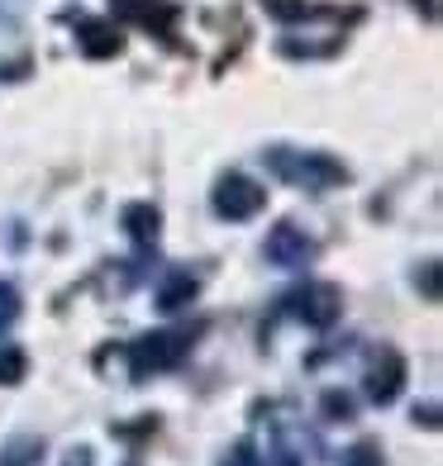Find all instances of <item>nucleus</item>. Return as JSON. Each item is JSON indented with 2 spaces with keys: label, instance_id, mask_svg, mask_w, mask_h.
Returning <instances> with one entry per match:
<instances>
[{
  "label": "nucleus",
  "instance_id": "obj_1",
  "mask_svg": "<svg viewBox=\"0 0 443 466\" xmlns=\"http://www.w3.org/2000/svg\"><path fill=\"white\" fill-rule=\"evenodd\" d=\"M263 162H267V172L277 177V181H291V186H301V190H314V196L348 181V167H344L339 157H329V153H301V147H267Z\"/></svg>",
  "mask_w": 443,
  "mask_h": 466
},
{
  "label": "nucleus",
  "instance_id": "obj_2",
  "mask_svg": "<svg viewBox=\"0 0 443 466\" xmlns=\"http://www.w3.org/2000/svg\"><path fill=\"white\" fill-rule=\"evenodd\" d=\"M196 343V329H158V333H143L139 343H129L124 362H129V376L143 380L148 371H172L186 362V352Z\"/></svg>",
  "mask_w": 443,
  "mask_h": 466
},
{
  "label": "nucleus",
  "instance_id": "obj_3",
  "mask_svg": "<svg viewBox=\"0 0 443 466\" xmlns=\"http://www.w3.org/2000/svg\"><path fill=\"white\" fill-rule=\"evenodd\" d=\"M210 209L229 224H248L267 209V190L243 172H229V177L215 181V190H210Z\"/></svg>",
  "mask_w": 443,
  "mask_h": 466
},
{
  "label": "nucleus",
  "instance_id": "obj_4",
  "mask_svg": "<svg viewBox=\"0 0 443 466\" xmlns=\"http://www.w3.org/2000/svg\"><path fill=\"white\" fill-rule=\"evenodd\" d=\"M282 305H286V314H295V319L310 324V329H334L344 314V290L334 281H305L301 290H291Z\"/></svg>",
  "mask_w": 443,
  "mask_h": 466
},
{
  "label": "nucleus",
  "instance_id": "obj_5",
  "mask_svg": "<svg viewBox=\"0 0 443 466\" xmlns=\"http://www.w3.org/2000/svg\"><path fill=\"white\" fill-rule=\"evenodd\" d=\"M314 252H320V243L310 238V233L301 228V224H277L263 238V258L272 262V267H282V271H305L310 262H314Z\"/></svg>",
  "mask_w": 443,
  "mask_h": 466
},
{
  "label": "nucleus",
  "instance_id": "obj_6",
  "mask_svg": "<svg viewBox=\"0 0 443 466\" xmlns=\"http://www.w3.org/2000/svg\"><path fill=\"white\" fill-rule=\"evenodd\" d=\"M400 390H406V362H400V352L386 348L367 367V400H372V405H391Z\"/></svg>",
  "mask_w": 443,
  "mask_h": 466
},
{
  "label": "nucleus",
  "instance_id": "obj_7",
  "mask_svg": "<svg viewBox=\"0 0 443 466\" xmlns=\"http://www.w3.org/2000/svg\"><path fill=\"white\" fill-rule=\"evenodd\" d=\"M77 44L87 57H115L124 48V38L115 29V19H77Z\"/></svg>",
  "mask_w": 443,
  "mask_h": 466
},
{
  "label": "nucleus",
  "instance_id": "obj_8",
  "mask_svg": "<svg viewBox=\"0 0 443 466\" xmlns=\"http://www.w3.org/2000/svg\"><path fill=\"white\" fill-rule=\"evenodd\" d=\"M115 15L139 25V29H158V34H167L177 19V10L167 5V0H115Z\"/></svg>",
  "mask_w": 443,
  "mask_h": 466
},
{
  "label": "nucleus",
  "instance_id": "obj_9",
  "mask_svg": "<svg viewBox=\"0 0 443 466\" xmlns=\"http://www.w3.org/2000/svg\"><path fill=\"white\" fill-rule=\"evenodd\" d=\"M119 219H124V228H129V238H134L139 248H153V243H158L162 215H158L153 205H143V200H139V205H124V215H119Z\"/></svg>",
  "mask_w": 443,
  "mask_h": 466
},
{
  "label": "nucleus",
  "instance_id": "obj_10",
  "mask_svg": "<svg viewBox=\"0 0 443 466\" xmlns=\"http://www.w3.org/2000/svg\"><path fill=\"white\" fill-rule=\"evenodd\" d=\"M196 290H201V281L191 277V271H172V277L158 286V305L172 314V309H181V305H191V300H196Z\"/></svg>",
  "mask_w": 443,
  "mask_h": 466
},
{
  "label": "nucleus",
  "instance_id": "obj_11",
  "mask_svg": "<svg viewBox=\"0 0 443 466\" xmlns=\"http://www.w3.org/2000/svg\"><path fill=\"white\" fill-rule=\"evenodd\" d=\"M38 461H44V438L34 433H19L0 448V466H38Z\"/></svg>",
  "mask_w": 443,
  "mask_h": 466
},
{
  "label": "nucleus",
  "instance_id": "obj_12",
  "mask_svg": "<svg viewBox=\"0 0 443 466\" xmlns=\"http://www.w3.org/2000/svg\"><path fill=\"white\" fill-rule=\"evenodd\" d=\"M29 376V352L15 343H0V386H19Z\"/></svg>",
  "mask_w": 443,
  "mask_h": 466
},
{
  "label": "nucleus",
  "instance_id": "obj_13",
  "mask_svg": "<svg viewBox=\"0 0 443 466\" xmlns=\"http://www.w3.org/2000/svg\"><path fill=\"white\" fill-rule=\"evenodd\" d=\"M263 10H267L272 19H282V25H301V19L310 15L305 0H263Z\"/></svg>",
  "mask_w": 443,
  "mask_h": 466
},
{
  "label": "nucleus",
  "instance_id": "obj_14",
  "mask_svg": "<svg viewBox=\"0 0 443 466\" xmlns=\"http://www.w3.org/2000/svg\"><path fill=\"white\" fill-rule=\"evenodd\" d=\"M19 290H15V281H0V333H5L15 319H19Z\"/></svg>",
  "mask_w": 443,
  "mask_h": 466
},
{
  "label": "nucleus",
  "instance_id": "obj_15",
  "mask_svg": "<svg viewBox=\"0 0 443 466\" xmlns=\"http://www.w3.org/2000/svg\"><path fill=\"white\" fill-rule=\"evenodd\" d=\"M220 466H263V457H258V448H252V442L243 438V442H234V448L224 452Z\"/></svg>",
  "mask_w": 443,
  "mask_h": 466
},
{
  "label": "nucleus",
  "instance_id": "obj_16",
  "mask_svg": "<svg viewBox=\"0 0 443 466\" xmlns=\"http://www.w3.org/2000/svg\"><path fill=\"white\" fill-rule=\"evenodd\" d=\"M344 466H382V448H376V442H357L344 457Z\"/></svg>",
  "mask_w": 443,
  "mask_h": 466
},
{
  "label": "nucleus",
  "instance_id": "obj_17",
  "mask_svg": "<svg viewBox=\"0 0 443 466\" xmlns=\"http://www.w3.org/2000/svg\"><path fill=\"white\" fill-rule=\"evenodd\" d=\"M325 414H334V419H353V400L339 395V390H329V395H325Z\"/></svg>",
  "mask_w": 443,
  "mask_h": 466
},
{
  "label": "nucleus",
  "instance_id": "obj_18",
  "mask_svg": "<svg viewBox=\"0 0 443 466\" xmlns=\"http://www.w3.org/2000/svg\"><path fill=\"white\" fill-rule=\"evenodd\" d=\"M425 290H429V300L438 295V271H434V262H425Z\"/></svg>",
  "mask_w": 443,
  "mask_h": 466
},
{
  "label": "nucleus",
  "instance_id": "obj_19",
  "mask_svg": "<svg viewBox=\"0 0 443 466\" xmlns=\"http://www.w3.org/2000/svg\"><path fill=\"white\" fill-rule=\"evenodd\" d=\"M67 466H91V448H72L67 452Z\"/></svg>",
  "mask_w": 443,
  "mask_h": 466
},
{
  "label": "nucleus",
  "instance_id": "obj_20",
  "mask_svg": "<svg viewBox=\"0 0 443 466\" xmlns=\"http://www.w3.org/2000/svg\"><path fill=\"white\" fill-rule=\"evenodd\" d=\"M129 466H134V461H129Z\"/></svg>",
  "mask_w": 443,
  "mask_h": 466
}]
</instances>
